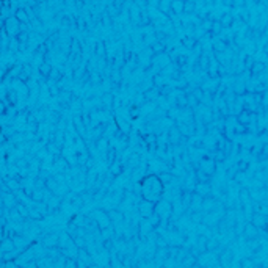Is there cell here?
<instances>
[{
	"mask_svg": "<svg viewBox=\"0 0 268 268\" xmlns=\"http://www.w3.org/2000/svg\"><path fill=\"white\" fill-rule=\"evenodd\" d=\"M13 248H14V243H13L11 238H5L3 242L0 243V249L5 251V253H8V251H13Z\"/></svg>",
	"mask_w": 268,
	"mask_h": 268,
	"instance_id": "cell-1",
	"label": "cell"
},
{
	"mask_svg": "<svg viewBox=\"0 0 268 268\" xmlns=\"http://www.w3.org/2000/svg\"><path fill=\"white\" fill-rule=\"evenodd\" d=\"M16 20H17V22H22V24L28 22V14H27L24 9H17V13H16Z\"/></svg>",
	"mask_w": 268,
	"mask_h": 268,
	"instance_id": "cell-2",
	"label": "cell"
}]
</instances>
